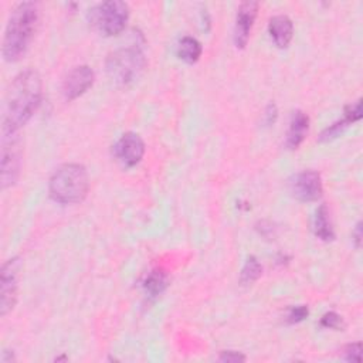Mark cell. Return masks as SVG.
I'll return each mask as SVG.
<instances>
[{
	"label": "cell",
	"mask_w": 363,
	"mask_h": 363,
	"mask_svg": "<svg viewBox=\"0 0 363 363\" xmlns=\"http://www.w3.org/2000/svg\"><path fill=\"white\" fill-rule=\"evenodd\" d=\"M43 84L37 71L26 69L10 84L3 106L1 135H14L40 106Z\"/></svg>",
	"instance_id": "6da1fadb"
},
{
	"label": "cell",
	"mask_w": 363,
	"mask_h": 363,
	"mask_svg": "<svg viewBox=\"0 0 363 363\" xmlns=\"http://www.w3.org/2000/svg\"><path fill=\"white\" fill-rule=\"evenodd\" d=\"M38 21V7L33 1L18 3L7 21L1 54L9 62L18 61L27 51Z\"/></svg>",
	"instance_id": "7a4b0ae2"
},
{
	"label": "cell",
	"mask_w": 363,
	"mask_h": 363,
	"mask_svg": "<svg viewBox=\"0 0 363 363\" xmlns=\"http://www.w3.org/2000/svg\"><path fill=\"white\" fill-rule=\"evenodd\" d=\"M50 196L61 204L81 203L89 190L86 169L79 163H65L60 166L50 179Z\"/></svg>",
	"instance_id": "3957f363"
},
{
	"label": "cell",
	"mask_w": 363,
	"mask_h": 363,
	"mask_svg": "<svg viewBox=\"0 0 363 363\" xmlns=\"http://www.w3.org/2000/svg\"><path fill=\"white\" fill-rule=\"evenodd\" d=\"M106 74L112 82L126 86L136 81L146 67V57L136 44L116 48L106 58Z\"/></svg>",
	"instance_id": "277c9868"
},
{
	"label": "cell",
	"mask_w": 363,
	"mask_h": 363,
	"mask_svg": "<svg viewBox=\"0 0 363 363\" xmlns=\"http://www.w3.org/2000/svg\"><path fill=\"white\" fill-rule=\"evenodd\" d=\"M91 27L104 37L121 34L129 20V6L125 1L109 0L94 6L88 13Z\"/></svg>",
	"instance_id": "5b68a950"
},
{
	"label": "cell",
	"mask_w": 363,
	"mask_h": 363,
	"mask_svg": "<svg viewBox=\"0 0 363 363\" xmlns=\"http://www.w3.org/2000/svg\"><path fill=\"white\" fill-rule=\"evenodd\" d=\"M21 142L14 135L1 136V187L7 189L16 184L21 170Z\"/></svg>",
	"instance_id": "8992f818"
},
{
	"label": "cell",
	"mask_w": 363,
	"mask_h": 363,
	"mask_svg": "<svg viewBox=\"0 0 363 363\" xmlns=\"http://www.w3.org/2000/svg\"><path fill=\"white\" fill-rule=\"evenodd\" d=\"M21 271V259L13 257L7 259L1 267L0 274V313L6 316L17 302L18 294V277Z\"/></svg>",
	"instance_id": "52a82bcc"
},
{
	"label": "cell",
	"mask_w": 363,
	"mask_h": 363,
	"mask_svg": "<svg viewBox=\"0 0 363 363\" xmlns=\"http://www.w3.org/2000/svg\"><path fill=\"white\" fill-rule=\"evenodd\" d=\"M288 187L292 197L302 203L318 201L323 193L320 174L315 170H302L295 173L288 182Z\"/></svg>",
	"instance_id": "ba28073f"
},
{
	"label": "cell",
	"mask_w": 363,
	"mask_h": 363,
	"mask_svg": "<svg viewBox=\"0 0 363 363\" xmlns=\"http://www.w3.org/2000/svg\"><path fill=\"white\" fill-rule=\"evenodd\" d=\"M145 155V142L135 132L123 133L113 146L115 159L125 167L136 166Z\"/></svg>",
	"instance_id": "9c48e42d"
},
{
	"label": "cell",
	"mask_w": 363,
	"mask_h": 363,
	"mask_svg": "<svg viewBox=\"0 0 363 363\" xmlns=\"http://www.w3.org/2000/svg\"><path fill=\"white\" fill-rule=\"evenodd\" d=\"M95 81V72L88 65H78L72 68L62 81V95L67 101H74L84 95Z\"/></svg>",
	"instance_id": "30bf717a"
},
{
	"label": "cell",
	"mask_w": 363,
	"mask_h": 363,
	"mask_svg": "<svg viewBox=\"0 0 363 363\" xmlns=\"http://www.w3.org/2000/svg\"><path fill=\"white\" fill-rule=\"evenodd\" d=\"M257 1H244L238 6L234 24V44L237 48H244L247 45L257 17Z\"/></svg>",
	"instance_id": "8fae6325"
},
{
	"label": "cell",
	"mask_w": 363,
	"mask_h": 363,
	"mask_svg": "<svg viewBox=\"0 0 363 363\" xmlns=\"http://www.w3.org/2000/svg\"><path fill=\"white\" fill-rule=\"evenodd\" d=\"M268 34L278 48H286L294 37L292 20L285 14L274 16L268 23Z\"/></svg>",
	"instance_id": "7c38bea8"
},
{
	"label": "cell",
	"mask_w": 363,
	"mask_h": 363,
	"mask_svg": "<svg viewBox=\"0 0 363 363\" xmlns=\"http://www.w3.org/2000/svg\"><path fill=\"white\" fill-rule=\"evenodd\" d=\"M309 129V116L302 111H295L291 115L289 128L286 132L285 146L291 150L298 149L299 145L303 142Z\"/></svg>",
	"instance_id": "4fadbf2b"
},
{
	"label": "cell",
	"mask_w": 363,
	"mask_h": 363,
	"mask_svg": "<svg viewBox=\"0 0 363 363\" xmlns=\"http://www.w3.org/2000/svg\"><path fill=\"white\" fill-rule=\"evenodd\" d=\"M312 228L315 235L322 241H332L335 238V231L330 221L329 208L326 204H320L313 216Z\"/></svg>",
	"instance_id": "5bb4252c"
},
{
	"label": "cell",
	"mask_w": 363,
	"mask_h": 363,
	"mask_svg": "<svg viewBox=\"0 0 363 363\" xmlns=\"http://www.w3.org/2000/svg\"><path fill=\"white\" fill-rule=\"evenodd\" d=\"M203 52V47L201 43L194 38V37H183L176 48V54L180 60H183L187 64H194L199 61V58L201 57Z\"/></svg>",
	"instance_id": "9a60e30c"
},
{
	"label": "cell",
	"mask_w": 363,
	"mask_h": 363,
	"mask_svg": "<svg viewBox=\"0 0 363 363\" xmlns=\"http://www.w3.org/2000/svg\"><path fill=\"white\" fill-rule=\"evenodd\" d=\"M142 286H143L145 292L149 294L150 296H157V295H160L166 289V286H167V277H166V274H163L160 271H152L143 279Z\"/></svg>",
	"instance_id": "2e32d148"
},
{
	"label": "cell",
	"mask_w": 363,
	"mask_h": 363,
	"mask_svg": "<svg viewBox=\"0 0 363 363\" xmlns=\"http://www.w3.org/2000/svg\"><path fill=\"white\" fill-rule=\"evenodd\" d=\"M261 274H262V267L258 262V259L255 257H248V259L245 261V264L241 269L240 282L242 285H251L261 277Z\"/></svg>",
	"instance_id": "e0dca14e"
},
{
	"label": "cell",
	"mask_w": 363,
	"mask_h": 363,
	"mask_svg": "<svg viewBox=\"0 0 363 363\" xmlns=\"http://www.w3.org/2000/svg\"><path fill=\"white\" fill-rule=\"evenodd\" d=\"M349 125H352V122H350L347 118L343 116L340 121H336V122H333L332 125H329V126L320 133L319 140H320V142H329V140L336 139L337 136H340V135L345 132V129H346Z\"/></svg>",
	"instance_id": "ac0fdd59"
},
{
	"label": "cell",
	"mask_w": 363,
	"mask_h": 363,
	"mask_svg": "<svg viewBox=\"0 0 363 363\" xmlns=\"http://www.w3.org/2000/svg\"><path fill=\"white\" fill-rule=\"evenodd\" d=\"M320 326L326 328V329H333V330H343L345 322L339 313L330 311V312H326L320 318Z\"/></svg>",
	"instance_id": "d6986e66"
},
{
	"label": "cell",
	"mask_w": 363,
	"mask_h": 363,
	"mask_svg": "<svg viewBox=\"0 0 363 363\" xmlns=\"http://www.w3.org/2000/svg\"><path fill=\"white\" fill-rule=\"evenodd\" d=\"M309 315V309L306 305H298V306H292L289 308V312L286 315V322L294 325V323H299L303 319H306Z\"/></svg>",
	"instance_id": "ffe728a7"
},
{
	"label": "cell",
	"mask_w": 363,
	"mask_h": 363,
	"mask_svg": "<svg viewBox=\"0 0 363 363\" xmlns=\"http://www.w3.org/2000/svg\"><path fill=\"white\" fill-rule=\"evenodd\" d=\"M343 116L347 118L352 123L360 121V119H362V99H357L356 102L349 104V105L345 108Z\"/></svg>",
	"instance_id": "44dd1931"
},
{
	"label": "cell",
	"mask_w": 363,
	"mask_h": 363,
	"mask_svg": "<svg viewBox=\"0 0 363 363\" xmlns=\"http://www.w3.org/2000/svg\"><path fill=\"white\" fill-rule=\"evenodd\" d=\"M343 357L347 362H360L362 359V343H350L343 349Z\"/></svg>",
	"instance_id": "7402d4cb"
},
{
	"label": "cell",
	"mask_w": 363,
	"mask_h": 363,
	"mask_svg": "<svg viewBox=\"0 0 363 363\" xmlns=\"http://www.w3.org/2000/svg\"><path fill=\"white\" fill-rule=\"evenodd\" d=\"M220 362H227V363H237V362H245L247 357L235 350H224L218 356Z\"/></svg>",
	"instance_id": "603a6c76"
},
{
	"label": "cell",
	"mask_w": 363,
	"mask_h": 363,
	"mask_svg": "<svg viewBox=\"0 0 363 363\" xmlns=\"http://www.w3.org/2000/svg\"><path fill=\"white\" fill-rule=\"evenodd\" d=\"M277 116H278V109L274 104H269L265 109V115H264V121H265V125L269 126L272 125L275 121H277Z\"/></svg>",
	"instance_id": "cb8c5ba5"
},
{
	"label": "cell",
	"mask_w": 363,
	"mask_h": 363,
	"mask_svg": "<svg viewBox=\"0 0 363 363\" xmlns=\"http://www.w3.org/2000/svg\"><path fill=\"white\" fill-rule=\"evenodd\" d=\"M352 235H353V240H354V245L359 248L360 247V241H362V223L360 221L356 224Z\"/></svg>",
	"instance_id": "d4e9b609"
}]
</instances>
